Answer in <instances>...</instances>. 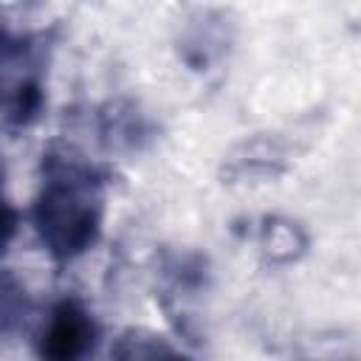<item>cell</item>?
Masks as SVG:
<instances>
[{
    "label": "cell",
    "mask_w": 361,
    "mask_h": 361,
    "mask_svg": "<svg viewBox=\"0 0 361 361\" xmlns=\"http://www.w3.org/2000/svg\"><path fill=\"white\" fill-rule=\"evenodd\" d=\"M28 310L25 290L11 274H0V336L14 330Z\"/></svg>",
    "instance_id": "5b68a950"
},
{
    "label": "cell",
    "mask_w": 361,
    "mask_h": 361,
    "mask_svg": "<svg viewBox=\"0 0 361 361\" xmlns=\"http://www.w3.org/2000/svg\"><path fill=\"white\" fill-rule=\"evenodd\" d=\"M42 102L39 56L23 37L0 31V110L11 121H28Z\"/></svg>",
    "instance_id": "7a4b0ae2"
},
{
    "label": "cell",
    "mask_w": 361,
    "mask_h": 361,
    "mask_svg": "<svg viewBox=\"0 0 361 361\" xmlns=\"http://www.w3.org/2000/svg\"><path fill=\"white\" fill-rule=\"evenodd\" d=\"M113 358L116 361H192L189 355H183L180 350L166 344L161 336H152L144 330H133V333L121 336Z\"/></svg>",
    "instance_id": "277c9868"
},
{
    "label": "cell",
    "mask_w": 361,
    "mask_h": 361,
    "mask_svg": "<svg viewBox=\"0 0 361 361\" xmlns=\"http://www.w3.org/2000/svg\"><path fill=\"white\" fill-rule=\"evenodd\" d=\"M102 206V178L90 166L71 158H48L34 203V226L54 257L71 259L96 243Z\"/></svg>",
    "instance_id": "6da1fadb"
},
{
    "label": "cell",
    "mask_w": 361,
    "mask_h": 361,
    "mask_svg": "<svg viewBox=\"0 0 361 361\" xmlns=\"http://www.w3.org/2000/svg\"><path fill=\"white\" fill-rule=\"evenodd\" d=\"M96 344V322L76 302H59L39 333V358L42 361H85Z\"/></svg>",
    "instance_id": "3957f363"
},
{
    "label": "cell",
    "mask_w": 361,
    "mask_h": 361,
    "mask_svg": "<svg viewBox=\"0 0 361 361\" xmlns=\"http://www.w3.org/2000/svg\"><path fill=\"white\" fill-rule=\"evenodd\" d=\"M14 231H17V214H14V209L0 197V254L6 251L8 240L14 237Z\"/></svg>",
    "instance_id": "8992f818"
}]
</instances>
